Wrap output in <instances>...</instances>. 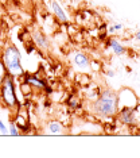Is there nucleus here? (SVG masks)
<instances>
[{"instance_id": "nucleus-1", "label": "nucleus", "mask_w": 140, "mask_h": 158, "mask_svg": "<svg viewBox=\"0 0 140 158\" xmlns=\"http://www.w3.org/2000/svg\"><path fill=\"white\" fill-rule=\"evenodd\" d=\"M118 111V98L117 92L106 88L100 92L98 98L93 104V112L101 118H112Z\"/></svg>"}, {"instance_id": "nucleus-2", "label": "nucleus", "mask_w": 140, "mask_h": 158, "mask_svg": "<svg viewBox=\"0 0 140 158\" xmlns=\"http://www.w3.org/2000/svg\"><path fill=\"white\" fill-rule=\"evenodd\" d=\"M0 58L4 64L7 73L11 74L12 77H23V74L26 73L23 65H22V54L15 45L12 44L6 45L3 48Z\"/></svg>"}, {"instance_id": "nucleus-3", "label": "nucleus", "mask_w": 140, "mask_h": 158, "mask_svg": "<svg viewBox=\"0 0 140 158\" xmlns=\"http://www.w3.org/2000/svg\"><path fill=\"white\" fill-rule=\"evenodd\" d=\"M0 98L3 104H6L8 108H15L18 106V98L15 91V77L7 74L0 85Z\"/></svg>"}, {"instance_id": "nucleus-4", "label": "nucleus", "mask_w": 140, "mask_h": 158, "mask_svg": "<svg viewBox=\"0 0 140 158\" xmlns=\"http://www.w3.org/2000/svg\"><path fill=\"white\" fill-rule=\"evenodd\" d=\"M117 118L125 126H136L139 119V106L136 107H120L117 111Z\"/></svg>"}, {"instance_id": "nucleus-5", "label": "nucleus", "mask_w": 140, "mask_h": 158, "mask_svg": "<svg viewBox=\"0 0 140 158\" xmlns=\"http://www.w3.org/2000/svg\"><path fill=\"white\" fill-rule=\"evenodd\" d=\"M69 61L74 68H77L78 70L88 72L92 68V62L89 60V57L85 53L80 52V50H74L69 54Z\"/></svg>"}, {"instance_id": "nucleus-6", "label": "nucleus", "mask_w": 140, "mask_h": 158, "mask_svg": "<svg viewBox=\"0 0 140 158\" xmlns=\"http://www.w3.org/2000/svg\"><path fill=\"white\" fill-rule=\"evenodd\" d=\"M117 98H118V108L120 107H136L138 106V98L128 88L121 89V92L117 93Z\"/></svg>"}, {"instance_id": "nucleus-7", "label": "nucleus", "mask_w": 140, "mask_h": 158, "mask_svg": "<svg viewBox=\"0 0 140 158\" xmlns=\"http://www.w3.org/2000/svg\"><path fill=\"white\" fill-rule=\"evenodd\" d=\"M31 38H32L34 45L38 46L39 49H42V50H49L50 49V41H49V38L46 37V34L42 33V30L34 28V30L31 31Z\"/></svg>"}, {"instance_id": "nucleus-8", "label": "nucleus", "mask_w": 140, "mask_h": 158, "mask_svg": "<svg viewBox=\"0 0 140 158\" xmlns=\"http://www.w3.org/2000/svg\"><path fill=\"white\" fill-rule=\"evenodd\" d=\"M50 6H51V11L55 15V18L58 19V22L61 23H67L69 22V16H67L66 11L63 10L62 4L58 2V0H51L50 2Z\"/></svg>"}, {"instance_id": "nucleus-9", "label": "nucleus", "mask_w": 140, "mask_h": 158, "mask_svg": "<svg viewBox=\"0 0 140 158\" xmlns=\"http://www.w3.org/2000/svg\"><path fill=\"white\" fill-rule=\"evenodd\" d=\"M24 77V82H27V84H30L31 87L37 88V89H45L46 92H51V88H49L47 82L45 80H42V78H38L37 76H30V74H23Z\"/></svg>"}, {"instance_id": "nucleus-10", "label": "nucleus", "mask_w": 140, "mask_h": 158, "mask_svg": "<svg viewBox=\"0 0 140 158\" xmlns=\"http://www.w3.org/2000/svg\"><path fill=\"white\" fill-rule=\"evenodd\" d=\"M46 132L51 135H63L65 134V127L63 124L58 120H50L46 124Z\"/></svg>"}, {"instance_id": "nucleus-11", "label": "nucleus", "mask_w": 140, "mask_h": 158, "mask_svg": "<svg viewBox=\"0 0 140 158\" xmlns=\"http://www.w3.org/2000/svg\"><path fill=\"white\" fill-rule=\"evenodd\" d=\"M108 46H110L113 54H116V56H123L125 53V48L120 44V42H118V39H116V38H109L108 39Z\"/></svg>"}, {"instance_id": "nucleus-12", "label": "nucleus", "mask_w": 140, "mask_h": 158, "mask_svg": "<svg viewBox=\"0 0 140 158\" xmlns=\"http://www.w3.org/2000/svg\"><path fill=\"white\" fill-rule=\"evenodd\" d=\"M8 134H10V135H12V136L20 135V130H19V127L16 126L15 122H12V123L8 126Z\"/></svg>"}, {"instance_id": "nucleus-13", "label": "nucleus", "mask_w": 140, "mask_h": 158, "mask_svg": "<svg viewBox=\"0 0 140 158\" xmlns=\"http://www.w3.org/2000/svg\"><path fill=\"white\" fill-rule=\"evenodd\" d=\"M7 69H6V66H4V64H3V61L2 58H0V85H2V82L3 80H4V77L7 76Z\"/></svg>"}, {"instance_id": "nucleus-14", "label": "nucleus", "mask_w": 140, "mask_h": 158, "mask_svg": "<svg viewBox=\"0 0 140 158\" xmlns=\"http://www.w3.org/2000/svg\"><path fill=\"white\" fill-rule=\"evenodd\" d=\"M123 28V24L121 23H114V24H112V26H109L108 27V30H106V33H114V31H118V30H121Z\"/></svg>"}, {"instance_id": "nucleus-15", "label": "nucleus", "mask_w": 140, "mask_h": 158, "mask_svg": "<svg viewBox=\"0 0 140 158\" xmlns=\"http://www.w3.org/2000/svg\"><path fill=\"white\" fill-rule=\"evenodd\" d=\"M0 134L2 135H8V127L6 126V123L0 119Z\"/></svg>"}, {"instance_id": "nucleus-16", "label": "nucleus", "mask_w": 140, "mask_h": 158, "mask_svg": "<svg viewBox=\"0 0 140 158\" xmlns=\"http://www.w3.org/2000/svg\"><path fill=\"white\" fill-rule=\"evenodd\" d=\"M106 76H108V77H114V76H116V73H114L113 70H108V72H106Z\"/></svg>"}, {"instance_id": "nucleus-17", "label": "nucleus", "mask_w": 140, "mask_h": 158, "mask_svg": "<svg viewBox=\"0 0 140 158\" xmlns=\"http://www.w3.org/2000/svg\"><path fill=\"white\" fill-rule=\"evenodd\" d=\"M135 39H136V41H140V30L136 31V34H135Z\"/></svg>"}]
</instances>
